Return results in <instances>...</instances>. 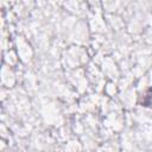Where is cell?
Instances as JSON below:
<instances>
[{"label": "cell", "mask_w": 152, "mask_h": 152, "mask_svg": "<svg viewBox=\"0 0 152 152\" xmlns=\"http://www.w3.org/2000/svg\"><path fill=\"white\" fill-rule=\"evenodd\" d=\"M140 104L152 109V88L145 90L140 96Z\"/></svg>", "instance_id": "cell-1"}]
</instances>
